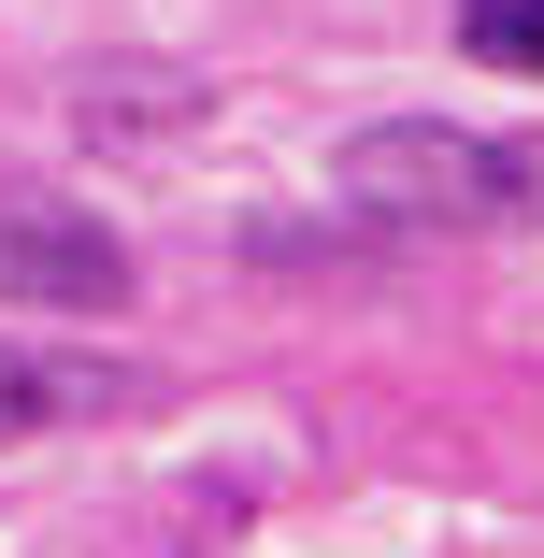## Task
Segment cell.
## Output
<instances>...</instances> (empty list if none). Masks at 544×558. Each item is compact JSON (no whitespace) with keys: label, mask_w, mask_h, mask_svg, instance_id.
Returning <instances> with one entry per match:
<instances>
[{"label":"cell","mask_w":544,"mask_h":558,"mask_svg":"<svg viewBox=\"0 0 544 558\" xmlns=\"http://www.w3.org/2000/svg\"><path fill=\"white\" fill-rule=\"evenodd\" d=\"M344 215L401 244H445V230H544V130H459V116H373L330 158Z\"/></svg>","instance_id":"obj_1"},{"label":"cell","mask_w":544,"mask_h":558,"mask_svg":"<svg viewBox=\"0 0 544 558\" xmlns=\"http://www.w3.org/2000/svg\"><path fill=\"white\" fill-rule=\"evenodd\" d=\"M0 301H29V315H116L130 301V230L86 215L72 186H0Z\"/></svg>","instance_id":"obj_2"},{"label":"cell","mask_w":544,"mask_h":558,"mask_svg":"<svg viewBox=\"0 0 544 558\" xmlns=\"http://www.w3.org/2000/svg\"><path fill=\"white\" fill-rule=\"evenodd\" d=\"M130 387L100 373V359H44V344H0V444H44V429H86V415H116Z\"/></svg>","instance_id":"obj_3"},{"label":"cell","mask_w":544,"mask_h":558,"mask_svg":"<svg viewBox=\"0 0 544 558\" xmlns=\"http://www.w3.org/2000/svg\"><path fill=\"white\" fill-rule=\"evenodd\" d=\"M459 58H487V72H544V0H459Z\"/></svg>","instance_id":"obj_4"}]
</instances>
